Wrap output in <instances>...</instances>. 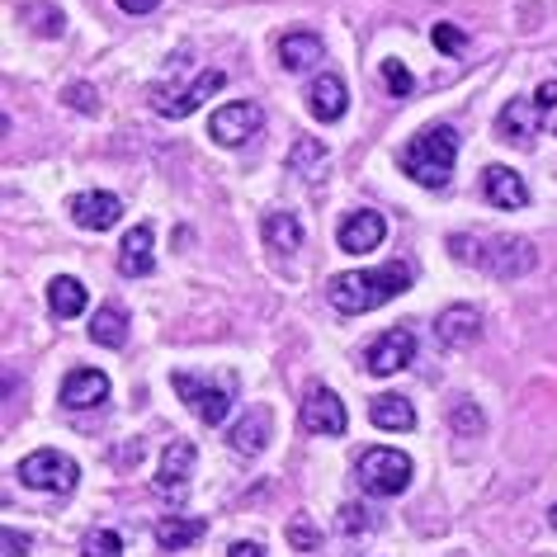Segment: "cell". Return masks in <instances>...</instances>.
I'll use <instances>...</instances> for the list:
<instances>
[{"label":"cell","instance_id":"obj_1","mask_svg":"<svg viewBox=\"0 0 557 557\" xmlns=\"http://www.w3.org/2000/svg\"><path fill=\"white\" fill-rule=\"evenodd\" d=\"M411 288V264H383V270H350V274H336L326 288L331 308L345 312V317H359V312H373L383 302L401 298Z\"/></svg>","mask_w":557,"mask_h":557},{"label":"cell","instance_id":"obj_2","mask_svg":"<svg viewBox=\"0 0 557 557\" xmlns=\"http://www.w3.org/2000/svg\"><path fill=\"white\" fill-rule=\"evenodd\" d=\"M449 250L463 264H478V270L496 274V278H520V274H529L539 264L534 242L510 236V232H500V236H472V232H463V236H454V242H449Z\"/></svg>","mask_w":557,"mask_h":557},{"label":"cell","instance_id":"obj_3","mask_svg":"<svg viewBox=\"0 0 557 557\" xmlns=\"http://www.w3.org/2000/svg\"><path fill=\"white\" fill-rule=\"evenodd\" d=\"M454 161H458V128H449V123H435V128L416 133L411 143L397 151V165L416 180V185H425V189H444V185H449Z\"/></svg>","mask_w":557,"mask_h":557},{"label":"cell","instance_id":"obj_4","mask_svg":"<svg viewBox=\"0 0 557 557\" xmlns=\"http://www.w3.org/2000/svg\"><path fill=\"white\" fill-rule=\"evenodd\" d=\"M15 478L29 486V492L66 496V492H76L81 468H76V458H66L62 449H34V454H24V458H20Z\"/></svg>","mask_w":557,"mask_h":557},{"label":"cell","instance_id":"obj_5","mask_svg":"<svg viewBox=\"0 0 557 557\" xmlns=\"http://www.w3.org/2000/svg\"><path fill=\"white\" fill-rule=\"evenodd\" d=\"M355 478L369 496H401L416 478V463L401 449H369V454H359Z\"/></svg>","mask_w":557,"mask_h":557},{"label":"cell","instance_id":"obj_6","mask_svg":"<svg viewBox=\"0 0 557 557\" xmlns=\"http://www.w3.org/2000/svg\"><path fill=\"white\" fill-rule=\"evenodd\" d=\"M222 86H227V76H222L218 66H208V72L180 81V86H157L151 90V109H157L161 119H185L208 100V95H218Z\"/></svg>","mask_w":557,"mask_h":557},{"label":"cell","instance_id":"obj_7","mask_svg":"<svg viewBox=\"0 0 557 557\" xmlns=\"http://www.w3.org/2000/svg\"><path fill=\"white\" fill-rule=\"evenodd\" d=\"M264 123V109L260 104H250V100H232V104H222L213 119H208V137H213L218 147H242L256 137V128Z\"/></svg>","mask_w":557,"mask_h":557},{"label":"cell","instance_id":"obj_8","mask_svg":"<svg viewBox=\"0 0 557 557\" xmlns=\"http://www.w3.org/2000/svg\"><path fill=\"white\" fill-rule=\"evenodd\" d=\"M175 393L185 397V407L189 411H199L208 425H222L232 416V393L227 387H218V383H203V379H194V373H175Z\"/></svg>","mask_w":557,"mask_h":557},{"label":"cell","instance_id":"obj_9","mask_svg":"<svg viewBox=\"0 0 557 557\" xmlns=\"http://www.w3.org/2000/svg\"><path fill=\"white\" fill-rule=\"evenodd\" d=\"M298 425L308 430V435H345L350 416H345V401L331 393V387H312L298 411Z\"/></svg>","mask_w":557,"mask_h":557},{"label":"cell","instance_id":"obj_10","mask_svg":"<svg viewBox=\"0 0 557 557\" xmlns=\"http://www.w3.org/2000/svg\"><path fill=\"white\" fill-rule=\"evenodd\" d=\"M411 359H416V331L411 326H393V331H383V336L369 345L364 369L369 373H401Z\"/></svg>","mask_w":557,"mask_h":557},{"label":"cell","instance_id":"obj_11","mask_svg":"<svg viewBox=\"0 0 557 557\" xmlns=\"http://www.w3.org/2000/svg\"><path fill=\"white\" fill-rule=\"evenodd\" d=\"M189 478H194V444L189 440L165 444L161 468H157V492L165 500H180V496H185V486H189Z\"/></svg>","mask_w":557,"mask_h":557},{"label":"cell","instance_id":"obj_12","mask_svg":"<svg viewBox=\"0 0 557 557\" xmlns=\"http://www.w3.org/2000/svg\"><path fill=\"white\" fill-rule=\"evenodd\" d=\"M109 401V379L100 369H72L62 379V407L66 411H95Z\"/></svg>","mask_w":557,"mask_h":557},{"label":"cell","instance_id":"obj_13","mask_svg":"<svg viewBox=\"0 0 557 557\" xmlns=\"http://www.w3.org/2000/svg\"><path fill=\"white\" fill-rule=\"evenodd\" d=\"M387 236V218L373 213V208H359L341 222V250H350V256H369V250H379Z\"/></svg>","mask_w":557,"mask_h":557},{"label":"cell","instance_id":"obj_14","mask_svg":"<svg viewBox=\"0 0 557 557\" xmlns=\"http://www.w3.org/2000/svg\"><path fill=\"white\" fill-rule=\"evenodd\" d=\"M435 336L444 350H463V345H472L482 336V312L468 308V302H458V308H444L440 322H435Z\"/></svg>","mask_w":557,"mask_h":557},{"label":"cell","instance_id":"obj_15","mask_svg":"<svg viewBox=\"0 0 557 557\" xmlns=\"http://www.w3.org/2000/svg\"><path fill=\"white\" fill-rule=\"evenodd\" d=\"M151 270H157V236H151V227L143 222V227H128V236L119 242V274L143 278Z\"/></svg>","mask_w":557,"mask_h":557},{"label":"cell","instance_id":"obj_16","mask_svg":"<svg viewBox=\"0 0 557 557\" xmlns=\"http://www.w3.org/2000/svg\"><path fill=\"white\" fill-rule=\"evenodd\" d=\"M119 213H123V203L114 199V194H104V189L76 194V199H72V218H76V227H86V232L119 227Z\"/></svg>","mask_w":557,"mask_h":557},{"label":"cell","instance_id":"obj_17","mask_svg":"<svg viewBox=\"0 0 557 557\" xmlns=\"http://www.w3.org/2000/svg\"><path fill=\"white\" fill-rule=\"evenodd\" d=\"M543 114H548V109H543L539 100H510L496 114V133L506 137V143H529V137L543 128Z\"/></svg>","mask_w":557,"mask_h":557},{"label":"cell","instance_id":"obj_18","mask_svg":"<svg viewBox=\"0 0 557 557\" xmlns=\"http://www.w3.org/2000/svg\"><path fill=\"white\" fill-rule=\"evenodd\" d=\"M482 194L496 208H524L529 203V185L510 171V165H486L482 171Z\"/></svg>","mask_w":557,"mask_h":557},{"label":"cell","instance_id":"obj_19","mask_svg":"<svg viewBox=\"0 0 557 557\" xmlns=\"http://www.w3.org/2000/svg\"><path fill=\"white\" fill-rule=\"evenodd\" d=\"M203 534H208V520H199V515H165V520H157L161 553H180V548H189V543H199Z\"/></svg>","mask_w":557,"mask_h":557},{"label":"cell","instance_id":"obj_20","mask_svg":"<svg viewBox=\"0 0 557 557\" xmlns=\"http://www.w3.org/2000/svg\"><path fill=\"white\" fill-rule=\"evenodd\" d=\"M260 236H264V246L270 250H278V256H294V250H302V222H298V213H264V222H260Z\"/></svg>","mask_w":557,"mask_h":557},{"label":"cell","instance_id":"obj_21","mask_svg":"<svg viewBox=\"0 0 557 557\" xmlns=\"http://www.w3.org/2000/svg\"><path fill=\"white\" fill-rule=\"evenodd\" d=\"M270 430H274V416L264 411V407L246 411L242 421L232 425V449L242 454V458H256V454L264 449V440H270Z\"/></svg>","mask_w":557,"mask_h":557},{"label":"cell","instance_id":"obj_22","mask_svg":"<svg viewBox=\"0 0 557 557\" xmlns=\"http://www.w3.org/2000/svg\"><path fill=\"white\" fill-rule=\"evenodd\" d=\"M308 104H312V114L322 119V123H336L345 114V104H350V90H345L341 76H317Z\"/></svg>","mask_w":557,"mask_h":557},{"label":"cell","instance_id":"obj_23","mask_svg":"<svg viewBox=\"0 0 557 557\" xmlns=\"http://www.w3.org/2000/svg\"><path fill=\"white\" fill-rule=\"evenodd\" d=\"M322 38L308 34V29H298V34H284L278 38V62L288 66V72H302V66H312V62H322Z\"/></svg>","mask_w":557,"mask_h":557},{"label":"cell","instance_id":"obj_24","mask_svg":"<svg viewBox=\"0 0 557 557\" xmlns=\"http://www.w3.org/2000/svg\"><path fill=\"white\" fill-rule=\"evenodd\" d=\"M48 302H52V317H81L86 312V302H90V288L81 284V278H72V274H58L48 284Z\"/></svg>","mask_w":557,"mask_h":557},{"label":"cell","instance_id":"obj_25","mask_svg":"<svg viewBox=\"0 0 557 557\" xmlns=\"http://www.w3.org/2000/svg\"><path fill=\"white\" fill-rule=\"evenodd\" d=\"M90 341L104 345V350H119V345L128 341V312H123L119 302H104V308L95 312V322H90Z\"/></svg>","mask_w":557,"mask_h":557},{"label":"cell","instance_id":"obj_26","mask_svg":"<svg viewBox=\"0 0 557 557\" xmlns=\"http://www.w3.org/2000/svg\"><path fill=\"white\" fill-rule=\"evenodd\" d=\"M369 421L379 425V430H411L416 425V407H411L407 397H397V393H383L369 407Z\"/></svg>","mask_w":557,"mask_h":557},{"label":"cell","instance_id":"obj_27","mask_svg":"<svg viewBox=\"0 0 557 557\" xmlns=\"http://www.w3.org/2000/svg\"><path fill=\"white\" fill-rule=\"evenodd\" d=\"M326 171V151L322 143H312V137H302V143H294V151H288V175L298 180H317Z\"/></svg>","mask_w":557,"mask_h":557},{"label":"cell","instance_id":"obj_28","mask_svg":"<svg viewBox=\"0 0 557 557\" xmlns=\"http://www.w3.org/2000/svg\"><path fill=\"white\" fill-rule=\"evenodd\" d=\"M449 425H454L463 440H478L482 430H486L482 411H478V401H458V407H449Z\"/></svg>","mask_w":557,"mask_h":557},{"label":"cell","instance_id":"obj_29","mask_svg":"<svg viewBox=\"0 0 557 557\" xmlns=\"http://www.w3.org/2000/svg\"><path fill=\"white\" fill-rule=\"evenodd\" d=\"M81 557H123V539L114 529H95L86 539V548H81Z\"/></svg>","mask_w":557,"mask_h":557},{"label":"cell","instance_id":"obj_30","mask_svg":"<svg viewBox=\"0 0 557 557\" xmlns=\"http://www.w3.org/2000/svg\"><path fill=\"white\" fill-rule=\"evenodd\" d=\"M288 543H294L298 553H317L322 548V529L312 520H288Z\"/></svg>","mask_w":557,"mask_h":557},{"label":"cell","instance_id":"obj_31","mask_svg":"<svg viewBox=\"0 0 557 557\" xmlns=\"http://www.w3.org/2000/svg\"><path fill=\"white\" fill-rule=\"evenodd\" d=\"M383 81H387V90L397 95V100H407V95L416 90V81H411V72L401 66L397 58H383Z\"/></svg>","mask_w":557,"mask_h":557},{"label":"cell","instance_id":"obj_32","mask_svg":"<svg viewBox=\"0 0 557 557\" xmlns=\"http://www.w3.org/2000/svg\"><path fill=\"white\" fill-rule=\"evenodd\" d=\"M336 524H341V534H364V529H373V515L369 506H341Z\"/></svg>","mask_w":557,"mask_h":557},{"label":"cell","instance_id":"obj_33","mask_svg":"<svg viewBox=\"0 0 557 557\" xmlns=\"http://www.w3.org/2000/svg\"><path fill=\"white\" fill-rule=\"evenodd\" d=\"M66 104L81 109V114H95V109H100V100H95L90 86H66Z\"/></svg>","mask_w":557,"mask_h":557},{"label":"cell","instance_id":"obj_34","mask_svg":"<svg viewBox=\"0 0 557 557\" xmlns=\"http://www.w3.org/2000/svg\"><path fill=\"white\" fill-rule=\"evenodd\" d=\"M435 44H440V52H463V44L468 38L454 29V24H435Z\"/></svg>","mask_w":557,"mask_h":557},{"label":"cell","instance_id":"obj_35","mask_svg":"<svg viewBox=\"0 0 557 557\" xmlns=\"http://www.w3.org/2000/svg\"><path fill=\"white\" fill-rule=\"evenodd\" d=\"M29 553V534H20V529H5V557H24Z\"/></svg>","mask_w":557,"mask_h":557},{"label":"cell","instance_id":"obj_36","mask_svg":"<svg viewBox=\"0 0 557 557\" xmlns=\"http://www.w3.org/2000/svg\"><path fill=\"white\" fill-rule=\"evenodd\" d=\"M161 0H119V10H128V15H151Z\"/></svg>","mask_w":557,"mask_h":557},{"label":"cell","instance_id":"obj_37","mask_svg":"<svg viewBox=\"0 0 557 557\" xmlns=\"http://www.w3.org/2000/svg\"><path fill=\"white\" fill-rule=\"evenodd\" d=\"M534 100H539L543 109H553V104H557V81H548V86H539V95H534Z\"/></svg>","mask_w":557,"mask_h":557},{"label":"cell","instance_id":"obj_38","mask_svg":"<svg viewBox=\"0 0 557 557\" xmlns=\"http://www.w3.org/2000/svg\"><path fill=\"white\" fill-rule=\"evenodd\" d=\"M227 557H264V553L256 548V543H232V548H227Z\"/></svg>","mask_w":557,"mask_h":557},{"label":"cell","instance_id":"obj_39","mask_svg":"<svg viewBox=\"0 0 557 557\" xmlns=\"http://www.w3.org/2000/svg\"><path fill=\"white\" fill-rule=\"evenodd\" d=\"M548 520H553V529H557V506H553V510H548Z\"/></svg>","mask_w":557,"mask_h":557}]
</instances>
